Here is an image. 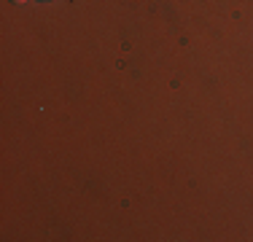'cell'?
<instances>
[{
	"mask_svg": "<svg viewBox=\"0 0 253 242\" xmlns=\"http://www.w3.org/2000/svg\"><path fill=\"white\" fill-rule=\"evenodd\" d=\"M14 3H27V0H14Z\"/></svg>",
	"mask_w": 253,
	"mask_h": 242,
	"instance_id": "1",
	"label": "cell"
}]
</instances>
